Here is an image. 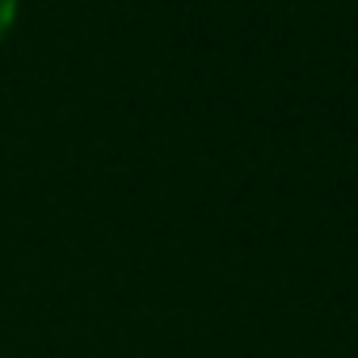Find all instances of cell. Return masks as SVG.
<instances>
[{"mask_svg": "<svg viewBox=\"0 0 358 358\" xmlns=\"http://www.w3.org/2000/svg\"><path fill=\"white\" fill-rule=\"evenodd\" d=\"M17 5H22V0H0V43L9 38V30L17 22Z\"/></svg>", "mask_w": 358, "mask_h": 358, "instance_id": "cell-1", "label": "cell"}]
</instances>
